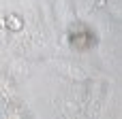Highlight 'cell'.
<instances>
[{"label":"cell","instance_id":"6da1fadb","mask_svg":"<svg viewBox=\"0 0 122 119\" xmlns=\"http://www.w3.org/2000/svg\"><path fill=\"white\" fill-rule=\"evenodd\" d=\"M58 70H62L66 77H71V79H86V72L81 70V68H77V66H69V64H58Z\"/></svg>","mask_w":122,"mask_h":119},{"label":"cell","instance_id":"7a4b0ae2","mask_svg":"<svg viewBox=\"0 0 122 119\" xmlns=\"http://www.w3.org/2000/svg\"><path fill=\"white\" fill-rule=\"evenodd\" d=\"M11 70H13V75L19 77V79L28 75V66H26V62H13V64H11Z\"/></svg>","mask_w":122,"mask_h":119}]
</instances>
